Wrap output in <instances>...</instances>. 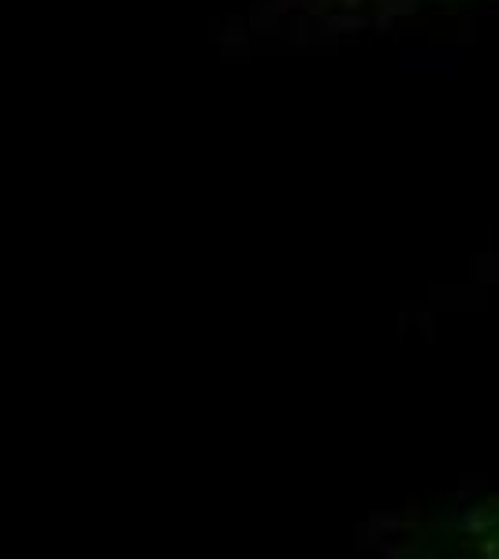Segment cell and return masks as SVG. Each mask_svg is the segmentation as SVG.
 <instances>
[{
  "label": "cell",
  "instance_id": "6da1fadb",
  "mask_svg": "<svg viewBox=\"0 0 499 559\" xmlns=\"http://www.w3.org/2000/svg\"><path fill=\"white\" fill-rule=\"evenodd\" d=\"M492 8L499 0H250L228 26V45L242 57L332 52Z\"/></svg>",
  "mask_w": 499,
  "mask_h": 559
},
{
  "label": "cell",
  "instance_id": "7a4b0ae2",
  "mask_svg": "<svg viewBox=\"0 0 499 559\" xmlns=\"http://www.w3.org/2000/svg\"><path fill=\"white\" fill-rule=\"evenodd\" d=\"M384 559H499V492L399 519Z\"/></svg>",
  "mask_w": 499,
  "mask_h": 559
},
{
  "label": "cell",
  "instance_id": "3957f363",
  "mask_svg": "<svg viewBox=\"0 0 499 559\" xmlns=\"http://www.w3.org/2000/svg\"><path fill=\"white\" fill-rule=\"evenodd\" d=\"M485 273H488V276H499V242H496L492 254L485 258Z\"/></svg>",
  "mask_w": 499,
  "mask_h": 559
}]
</instances>
